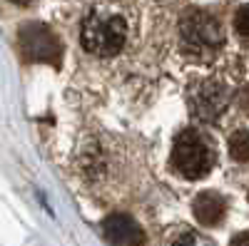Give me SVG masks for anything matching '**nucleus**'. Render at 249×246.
Masks as SVG:
<instances>
[{
    "label": "nucleus",
    "mask_w": 249,
    "mask_h": 246,
    "mask_svg": "<svg viewBox=\"0 0 249 246\" xmlns=\"http://www.w3.org/2000/svg\"><path fill=\"white\" fill-rule=\"evenodd\" d=\"M80 40L88 52L97 57H112L127 43V23L120 13L95 8L82 20Z\"/></svg>",
    "instance_id": "nucleus-1"
},
{
    "label": "nucleus",
    "mask_w": 249,
    "mask_h": 246,
    "mask_svg": "<svg viewBox=\"0 0 249 246\" xmlns=\"http://www.w3.org/2000/svg\"><path fill=\"white\" fill-rule=\"evenodd\" d=\"M172 167L184 179H202L212 169V152L197 130H182L172 147Z\"/></svg>",
    "instance_id": "nucleus-2"
},
{
    "label": "nucleus",
    "mask_w": 249,
    "mask_h": 246,
    "mask_svg": "<svg viewBox=\"0 0 249 246\" xmlns=\"http://www.w3.org/2000/svg\"><path fill=\"white\" fill-rule=\"evenodd\" d=\"M179 37L190 52H212L224 43V30L214 15L195 10L182 20Z\"/></svg>",
    "instance_id": "nucleus-3"
},
{
    "label": "nucleus",
    "mask_w": 249,
    "mask_h": 246,
    "mask_svg": "<svg viewBox=\"0 0 249 246\" xmlns=\"http://www.w3.org/2000/svg\"><path fill=\"white\" fill-rule=\"evenodd\" d=\"M187 102H190V112L195 119L214 122L224 112L227 102H230V90L214 80H204V82H197V85L190 87Z\"/></svg>",
    "instance_id": "nucleus-4"
},
{
    "label": "nucleus",
    "mask_w": 249,
    "mask_h": 246,
    "mask_svg": "<svg viewBox=\"0 0 249 246\" xmlns=\"http://www.w3.org/2000/svg\"><path fill=\"white\" fill-rule=\"evenodd\" d=\"M20 48H23L25 57L33 63H50L57 65L62 57V48L53 30L43 23H28L20 28Z\"/></svg>",
    "instance_id": "nucleus-5"
},
{
    "label": "nucleus",
    "mask_w": 249,
    "mask_h": 246,
    "mask_svg": "<svg viewBox=\"0 0 249 246\" xmlns=\"http://www.w3.org/2000/svg\"><path fill=\"white\" fill-rule=\"evenodd\" d=\"M102 234L112 246H144L140 224L127 214H110L102 221Z\"/></svg>",
    "instance_id": "nucleus-6"
},
{
    "label": "nucleus",
    "mask_w": 249,
    "mask_h": 246,
    "mask_svg": "<svg viewBox=\"0 0 249 246\" xmlns=\"http://www.w3.org/2000/svg\"><path fill=\"white\" fill-rule=\"evenodd\" d=\"M195 219L202 227H217L227 214V201L217 194V192H202L195 197Z\"/></svg>",
    "instance_id": "nucleus-7"
},
{
    "label": "nucleus",
    "mask_w": 249,
    "mask_h": 246,
    "mask_svg": "<svg viewBox=\"0 0 249 246\" xmlns=\"http://www.w3.org/2000/svg\"><path fill=\"white\" fill-rule=\"evenodd\" d=\"M230 154L237 162H249V132L247 130H237L230 137Z\"/></svg>",
    "instance_id": "nucleus-8"
},
{
    "label": "nucleus",
    "mask_w": 249,
    "mask_h": 246,
    "mask_svg": "<svg viewBox=\"0 0 249 246\" xmlns=\"http://www.w3.org/2000/svg\"><path fill=\"white\" fill-rule=\"evenodd\" d=\"M234 30H237L242 37H249V5H242V8L234 13Z\"/></svg>",
    "instance_id": "nucleus-9"
},
{
    "label": "nucleus",
    "mask_w": 249,
    "mask_h": 246,
    "mask_svg": "<svg viewBox=\"0 0 249 246\" xmlns=\"http://www.w3.org/2000/svg\"><path fill=\"white\" fill-rule=\"evenodd\" d=\"M175 246H197V236L195 234H184L175 241Z\"/></svg>",
    "instance_id": "nucleus-10"
},
{
    "label": "nucleus",
    "mask_w": 249,
    "mask_h": 246,
    "mask_svg": "<svg viewBox=\"0 0 249 246\" xmlns=\"http://www.w3.org/2000/svg\"><path fill=\"white\" fill-rule=\"evenodd\" d=\"M230 246H249V231L237 234V236L232 239V244H230Z\"/></svg>",
    "instance_id": "nucleus-11"
},
{
    "label": "nucleus",
    "mask_w": 249,
    "mask_h": 246,
    "mask_svg": "<svg viewBox=\"0 0 249 246\" xmlns=\"http://www.w3.org/2000/svg\"><path fill=\"white\" fill-rule=\"evenodd\" d=\"M13 3H18V5H25V3H30V0H13Z\"/></svg>",
    "instance_id": "nucleus-12"
}]
</instances>
